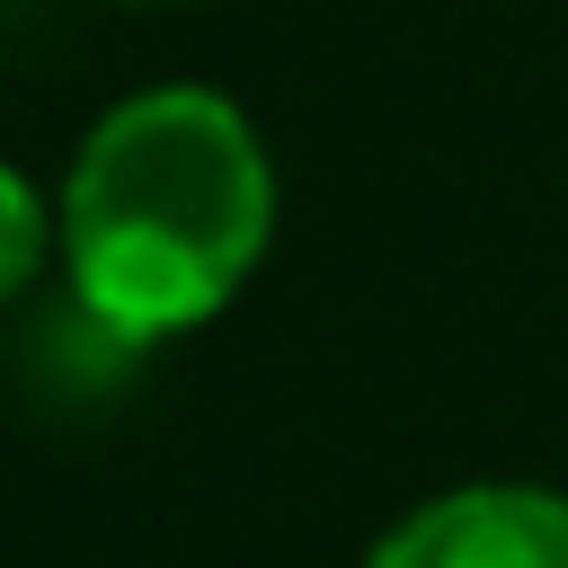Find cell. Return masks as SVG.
I'll return each mask as SVG.
<instances>
[{
    "instance_id": "7a4b0ae2",
    "label": "cell",
    "mask_w": 568,
    "mask_h": 568,
    "mask_svg": "<svg viewBox=\"0 0 568 568\" xmlns=\"http://www.w3.org/2000/svg\"><path fill=\"white\" fill-rule=\"evenodd\" d=\"M373 568H568V497L541 488H462L408 515Z\"/></svg>"
},
{
    "instance_id": "6da1fadb",
    "label": "cell",
    "mask_w": 568,
    "mask_h": 568,
    "mask_svg": "<svg viewBox=\"0 0 568 568\" xmlns=\"http://www.w3.org/2000/svg\"><path fill=\"white\" fill-rule=\"evenodd\" d=\"M266 160L204 89L115 106L71 169V284L124 337H169L231 302L266 248Z\"/></svg>"
},
{
    "instance_id": "3957f363",
    "label": "cell",
    "mask_w": 568,
    "mask_h": 568,
    "mask_svg": "<svg viewBox=\"0 0 568 568\" xmlns=\"http://www.w3.org/2000/svg\"><path fill=\"white\" fill-rule=\"evenodd\" d=\"M0 204H9V284H27V275H36V240H44V222H36V186L9 178Z\"/></svg>"
}]
</instances>
